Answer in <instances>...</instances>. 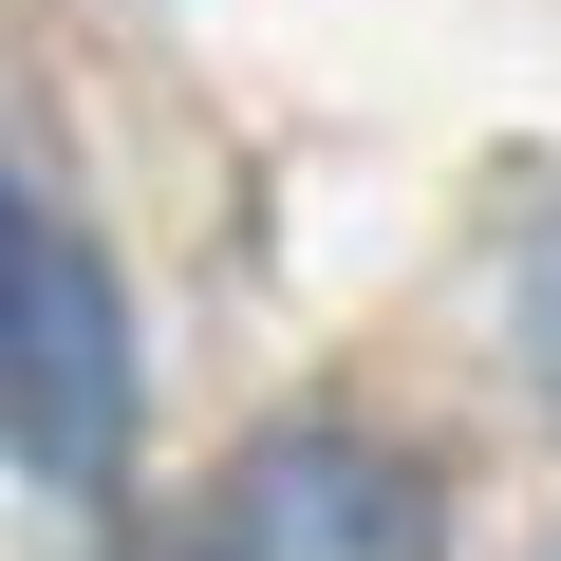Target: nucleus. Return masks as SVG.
<instances>
[{"instance_id":"obj_3","label":"nucleus","mask_w":561,"mask_h":561,"mask_svg":"<svg viewBox=\"0 0 561 561\" xmlns=\"http://www.w3.org/2000/svg\"><path fill=\"white\" fill-rule=\"evenodd\" d=\"M524 375H542V412H561V206L524 225Z\"/></svg>"},{"instance_id":"obj_1","label":"nucleus","mask_w":561,"mask_h":561,"mask_svg":"<svg viewBox=\"0 0 561 561\" xmlns=\"http://www.w3.org/2000/svg\"><path fill=\"white\" fill-rule=\"evenodd\" d=\"M131 412H150V375H131V300H113L94 225L0 187V468L94 505L131 468Z\"/></svg>"},{"instance_id":"obj_2","label":"nucleus","mask_w":561,"mask_h":561,"mask_svg":"<svg viewBox=\"0 0 561 561\" xmlns=\"http://www.w3.org/2000/svg\"><path fill=\"white\" fill-rule=\"evenodd\" d=\"M243 561H431V486L356 431H300L243 505Z\"/></svg>"}]
</instances>
